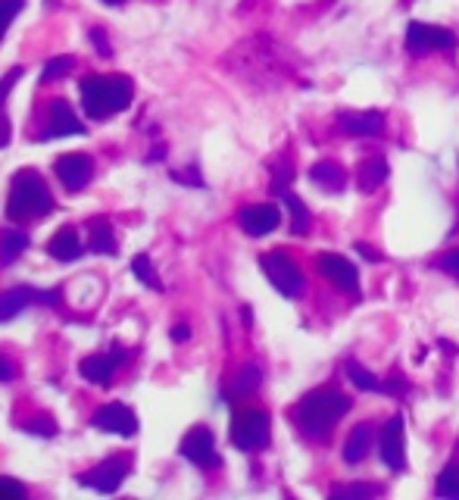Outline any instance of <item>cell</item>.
<instances>
[{"instance_id": "obj_1", "label": "cell", "mask_w": 459, "mask_h": 500, "mask_svg": "<svg viewBox=\"0 0 459 500\" xmlns=\"http://www.w3.org/2000/svg\"><path fill=\"white\" fill-rule=\"evenodd\" d=\"M228 69L241 75V81L259 88H276L291 75L288 56L272 38H251V41L238 44L228 56Z\"/></svg>"}, {"instance_id": "obj_2", "label": "cell", "mask_w": 459, "mask_h": 500, "mask_svg": "<svg viewBox=\"0 0 459 500\" xmlns=\"http://www.w3.org/2000/svg\"><path fill=\"white\" fill-rule=\"evenodd\" d=\"M350 413V397L341 394L337 388H312L310 394H303L297 401V407L291 410V419L301 428L306 438L319 441Z\"/></svg>"}, {"instance_id": "obj_3", "label": "cell", "mask_w": 459, "mask_h": 500, "mask_svg": "<svg viewBox=\"0 0 459 500\" xmlns=\"http://www.w3.org/2000/svg\"><path fill=\"white\" fill-rule=\"evenodd\" d=\"M81 106L91 119H110L129 110L135 97V85L129 75H88L79 85Z\"/></svg>"}, {"instance_id": "obj_4", "label": "cell", "mask_w": 459, "mask_h": 500, "mask_svg": "<svg viewBox=\"0 0 459 500\" xmlns=\"http://www.w3.org/2000/svg\"><path fill=\"white\" fill-rule=\"evenodd\" d=\"M54 213V194L47 182L35 169H19L13 175L10 198H6V216L10 219H35Z\"/></svg>"}, {"instance_id": "obj_5", "label": "cell", "mask_w": 459, "mask_h": 500, "mask_svg": "<svg viewBox=\"0 0 459 500\" xmlns=\"http://www.w3.org/2000/svg\"><path fill=\"white\" fill-rule=\"evenodd\" d=\"M269 416L263 410H244L232 422V445L238 451H263L269 445Z\"/></svg>"}, {"instance_id": "obj_6", "label": "cell", "mask_w": 459, "mask_h": 500, "mask_svg": "<svg viewBox=\"0 0 459 500\" xmlns=\"http://www.w3.org/2000/svg\"><path fill=\"white\" fill-rule=\"evenodd\" d=\"M266 278L282 291L285 297H297L303 291V272L297 269V263L291 259L288 250H269L259 257Z\"/></svg>"}, {"instance_id": "obj_7", "label": "cell", "mask_w": 459, "mask_h": 500, "mask_svg": "<svg viewBox=\"0 0 459 500\" xmlns=\"http://www.w3.org/2000/svg\"><path fill=\"white\" fill-rule=\"evenodd\" d=\"M129 472H132V457H125L123 453V457H110V460H104V463L94 466V470L81 472L79 482L94 491H100V495H113V491H119V485L129 479Z\"/></svg>"}, {"instance_id": "obj_8", "label": "cell", "mask_w": 459, "mask_h": 500, "mask_svg": "<svg viewBox=\"0 0 459 500\" xmlns=\"http://www.w3.org/2000/svg\"><path fill=\"white\" fill-rule=\"evenodd\" d=\"M456 47V35L441 25H429V22H410L406 29V50L412 56H425L431 50H450Z\"/></svg>"}, {"instance_id": "obj_9", "label": "cell", "mask_w": 459, "mask_h": 500, "mask_svg": "<svg viewBox=\"0 0 459 500\" xmlns=\"http://www.w3.org/2000/svg\"><path fill=\"white\" fill-rule=\"evenodd\" d=\"M178 451H182V457L188 460V463H194L197 470H216V466L222 463L219 453H216V438L207 426L191 428L182 438V447H178Z\"/></svg>"}, {"instance_id": "obj_10", "label": "cell", "mask_w": 459, "mask_h": 500, "mask_svg": "<svg viewBox=\"0 0 459 500\" xmlns=\"http://www.w3.org/2000/svg\"><path fill=\"white\" fill-rule=\"evenodd\" d=\"M31 303H47V307H56L60 303V291H35L29 284H19V288H10L0 294V322L16 319L22 309H29Z\"/></svg>"}, {"instance_id": "obj_11", "label": "cell", "mask_w": 459, "mask_h": 500, "mask_svg": "<svg viewBox=\"0 0 459 500\" xmlns=\"http://www.w3.org/2000/svg\"><path fill=\"white\" fill-rule=\"evenodd\" d=\"M378 457L387 470L400 472L406 466V447H404V416L394 413L378 432Z\"/></svg>"}, {"instance_id": "obj_12", "label": "cell", "mask_w": 459, "mask_h": 500, "mask_svg": "<svg viewBox=\"0 0 459 500\" xmlns=\"http://www.w3.org/2000/svg\"><path fill=\"white\" fill-rule=\"evenodd\" d=\"M316 266L322 272V278H328L337 291L360 294V272H356V266L347 257H341V253H319Z\"/></svg>"}, {"instance_id": "obj_13", "label": "cell", "mask_w": 459, "mask_h": 500, "mask_svg": "<svg viewBox=\"0 0 459 500\" xmlns=\"http://www.w3.org/2000/svg\"><path fill=\"white\" fill-rule=\"evenodd\" d=\"M85 125L75 116V110L69 106L66 97H54L47 106V129L41 131V141H54V138H69V135H85Z\"/></svg>"}, {"instance_id": "obj_14", "label": "cell", "mask_w": 459, "mask_h": 500, "mask_svg": "<svg viewBox=\"0 0 459 500\" xmlns=\"http://www.w3.org/2000/svg\"><path fill=\"white\" fill-rule=\"evenodd\" d=\"M94 428H100V432H110V435H123V438H132V435L138 432V416L132 407H125V403H104V407L94 413L91 419Z\"/></svg>"}, {"instance_id": "obj_15", "label": "cell", "mask_w": 459, "mask_h": 500, "mask_svg": "<svg viewBox=\"0 0 459 500\" xmlns=\"http://www.w3.org/2000/svg\"><path fill=\"white\" fill-rule=\"evenodd\" d=\"M125 360H129V353H125L119 344H113L110 357H106V353H94V357H85L79 363V372H81V378H85V382L106 388V385L113 382V372H116V366L125 363Z\"/></svg>"}, {"instance_id": "obj_16", "label": "cell", "mask_w": 459, "mask_h": 500, "mask_svg": "<svg viewBox=\"0 0 459 500\" xmlns=\"http://www.w3.org/2000/svg\"><path fill=\"white\" fill-rule=\"evenodd\" d=\"M278 223H282V213H278L276 204H247L238 213V225L251 238L269 235V232L278 229Z\"/></svg>"}, {"instance_id": "obj_17", "label": "cell", "mask_w": 459, "mask_h": 500, "mask_svg": "<svg viewBox=\"0 0 459 500\" xmlns=\"http://www.w3.org/2000/svg\"><path fill=\"white\" fill-rule=\"evenodd\" d=\"M337 129L350 138H378V135H385V113H378V110H362V113L344 110V113H337Z\"/></svg>"}, {"instance_id": "obj_18", "label": "cell", "mask_w": 459, "mask_h": 500, "mask_svg": "<svg viewBox=\"0 0 459 500\" xmlns=\"http://www.w3.org/2000/svg\"><path fill=\"white\" fill-rule=\"evenodd\" d=\"M54 173H56V179L63 182L66 191H81V188L91 182L94 163H91V157L88 154H66L54 163Z\"/></svg>"}, {"instance_id": "obj_19", "label": "cell", "mask_w": 459, "mask_h": 500, "mask_svg": "<svg viewBox=\"0 0 459 500\" xmlns=\"http://www.w3.org/2000/svg\"><path fill=\"white\" fill-rule=\"evenodd\" d=\"M387 175H391V169H387L385 157L369 154L366 160L356 166V188H360L362 194H372V191H378V188L385 185Z\"/></svg>"}, {"instance_id": "obj_20", "label": "cell", "mask_w": 459, "mask_h": 500, "mask_svg": "<svg viewBox=\"0 0 459 500\" xmlns=\"http://www.w3.org/2000/svg\"><path fill=\"white\" fill-rule=\"evenodd\" d=\"M372 441H375V426H369V422L356 426L353 432L347 435V441H344V463H350V466L362 463L366 453L372 451Z\"/></svg>"}, {"instance_id": "obj_21", "label": "cell", "mask_w": 459, "mask_h": 500, "mask_svg": "<svg viewBox=\"0 0 459 500\" xmlns=\"http://www.w3.org/2000/svg\"><path fill=\"white\" fill-rule=\"evenodd\" d=\"M310 179H312V185H319L322 191L337 194L347 188V173H344V166L335 160H319L316 166L310 169Z\"/></svg>"}, {"instance_id": "obj_22", "label": "cell", "mask_w": 459, "mask_h": 500, "mask_svg": "<svg viewBox=\"0 0 459 500\" xmlns=\"http://www.w3.org/2000/svg\"><path fill=\"white\" fill-rule=\"evenodd\" d=\"M47 253L60 263H72V259L81 257V238L75 229H60L47 244Z\"/></svg>"}, {"instance_id": "obj_23", "label": "cell", "mask_w": 459, "mask_h": 500, "mask_svg": "<svg viewBox=\"0 0 459 500\" xmlns=\"http://www.w3.org/2000/svg\"><path fill=\"white\" fill-rule=\"evenodd\" d=\"M29 232L25 229H0V266H13L29 248Z\"/></svg>"}, {"instance_id": "obj_24", "label": "cell", "mask_w": 459, "mask_h": 500, "mask_svg": "<svg viewBox=\"0 0 459 500\" xmlns=\"http://www.w3.org/2000/svg\"><path fill=\"white\" fill-rule=\"evenodd\" d=\"M88 232H91V242H88L91 253H104V257H113V253H116V235H113L110 219L94 216L91 223H88Z\"/></svg>"}, {"instance_id": "obj_25", "label": "cell", "mask_w": 459, "mask_h": 500, "mask_svg": "<svg viewBox=\"0 0 459 500\" xmlns=\"http://www.w3.org/2000/svg\"><path fill=\"white\" fill-rule=\"evenodd\" d=\"M259 385H263V372H259V366L247 363V366H241L238 376H234L228 397H247V394H253V391H257Z\"/></svg>"}, {"instance_id": "obj_26", "label": "cell", "mask_w": 459, "mask_h": 500, "mask_svg": "<svg viewBox=\"0 0 459 500\" xmlns=\"http://www.w3.org/2000/svg\"><path fill=\"white\" fill-rule=\"evenodd\" d=\"M344 372H347L350 385H356L360 391H381V382H385V378L372 376V372L356 363V360H347V363H344Z\"/></svg>"}, {"instance_id": "obj_27", "label": "cell", "mask_w": 459, "mask_h": 500, "mask_svg": "<svg viewBox=\"0 0 459 500\" xmlns=\"http://www.w3.org/2000/svg\"><path fill=\"white\" fill-rule=\"evenodd\" d=\"M282 200H285V207L291 210V232H294V235H306V232H310V213H306L303 200L291 191H285Z\"/></svg>"}, {"instance_id": "obj_28", "label": "cell", "mask_w": 459, "mask_h": 500, "mask_svg": "<svg viewBox=\"0 0 459 500\" xmlns=\"http://www.w3.org/2000/svg\"><path fill=\"white\" fill-rule=\"evenodd\" d=\"M132 272H135V278L141 284H148V288H153V291H163V282H159V275H157V269H153L148 253H138V257L132 259Z\"/></svg>"}, {"instance_id": "obj_29", "label": "cell", "mask_w": 459, "mask_h": 500, "mask_svg": "<svg viewBox=\"0 0 459 500\" xmlns=\"http://www.w3.org/2000/svg\"><path fill=\"white\" fill-rule=\"evenodd\" d=\"M291 182H294V163L285 157V160H278L272 166V194H285L291 188Z\"/></svg>"}, {"instance_id": "obj_30", "label": "cell", "mask_w": 459, "mask_h": 500, "mask_svg": "<svg viewBox=\"0 0 459 500\" xmlns=\"http://www.w3.org/2000/svg\"><path fill=\"white\" fill-rule=\"evenodd\" d=\"M75 69V56H54V60L44 63L41 69V81H56L63 75H69Z\"/></svg>"}, {"instance_id": "obj_31", "label": "cell", "mask_w": 459, "mask_h": 500, "mask_svg": "<svg viewBox=\"0 0 459 500\" xmlns=\"http://www.w3.org/2000/svg\"><path fill=\"white\" fill-rule=\"evenodd\" d=\"M438 495L441 497H459V463H450L438 476Z\"/></svg>"}, {"instance_id": "obj_32", "label": "cell", "mask_w": 459, "mask_h": 500, "mask_svg": "<svg viewBox=\"0 0 459 500\" xmlns=\"http://www.w3.org/2000/svg\"><path fill=\"white\" fill-rule=\"evenodd\" d=\"M381 495L378 485H331V497H375Z\"/></svg>"}, {"instance_id": "obj_33", "label": "cell", "mask_w": 459, "mask_h": 500, "mask_svg": "<svg viewBox=\"0 0 459 500\" xmlns=\"http://www.w3.org/2000/svg\"><path fill=\"white\" fill-rule=\"evenodd\" d=\"M22 6H25V0H0V41H4L13 19L22 13Z\"/></svg>"}, {"instance_id": "obj_34", "label": "cell", "mask_w": 459, "mask_h": 500, "mask_svg": "<svg viewBox=\"0 0 459 500\" xmlns=\"http://www.w3.org/2000/svg\"><path fill=\"white\" fill-rule=\"evenodd\" d=\"M22 428H25V432H31V435H44V438H54V435H56V422L50 419V416H35V419H25Z\"/></svg>"}, {"instance_id": "obj_35", "label": "cell", "mask_w": 459, "mask_h": 500, "mask_svg": "<svg viewBox=\"0 0 459 500\" xmlns=\"http://www.w3.org/2000/svg\"><path fill=\"white\" fill-rule=\"evenodd\" d=\"M16 497H25V488L16 482V479L0 476V500H16Z\"/></svg>"}, {"instance_id": "obj_36", "label": "cell", "mask_w": 459, "mask_h": 500, "mask_svg": "<svg viewBox=\"0 0 459 500\" xmlns=\"http://www.w3.org/2000/svg\"><path fill=\"white\" fill-rule=\"evenodd\" d=\"M406 391V378L404 376H397V372H394L391 378H385V382H381V394H404Z\"/></svg>"}, {"instance_id": "obj_37", "label": "cell", "mask_w": 459, "mask_h": 500, "mask_svg": "<svg viewBox=\"0 0 459 500\" xmlns=\"http://www.w3.org/2000/svg\"><path fill=\"white\" fill-rule=\"evenodd\" d=\"M19 79H22V66H13L10 72L0 79V100H6V94L13 91V85H16Z\"/></svg>"}, {"instance_id": "obj_38", "label": "cell", "mask_w": 459, "mask_h": 500, "mask_svg": "<svg viewBox=\"0 0 459 500\" xmlns=\"http://www.w3.org/2000/svg\"><path fill=\"white\" fill-rule=\"evenodd\" d=\"M438 266H441L447 275H456L459 278V248L456 250H447L441 259H438Z\"/></svg>"}, {"instance_id": "obj_39", "label": "cell", "mask_w": 459, "mask_h": 500, "mask_svg": "<svg viewBox=\"0 0 459 500\" xmlns=\"http://www.w3.org/2000/svg\"><path fill=\"white\" fill-rule=\"evenodd\" d=\"M91 44L98 47L100 56H110V44H106V35L104 29H91Z\"/></svg>"}, {"instance_id": "obj_40", "label": "cell", "mask_w": 459, "mask_h": 500, "mask_svg": "<svg viewBox=\"0 0 459 500\" xmlns=\"http://www.w3.org/2000/svg\"><path fill=\"white\" fill-rule=\"evenodd\" d=\"M6 144H10V116H6L4 100H0V148H6Z\"/></svg>"}, {"instance_id": "obj_41", "label": "cell", "mask_w": 459, "mask_h": 500, "mask_svg": "<svg viewBox=\"0 0 459 500\" xmlns=\"http://www.w3.org/2000/svg\"><path fill=\"white\" fill-rule=\"evenodd\" d=\"M175 179H178V182H184V185H197V188L203 185L200 175H197V169H194V173H175Z\"/></svg>"}, {"instance_id": "obj_42", "label": "cell", "mask_w": 459, "mask_h": 500, "mask_svg": "<svg viewBox=\"0 0 459 500\" xmlns=\"http://www.w3.org/2000/svg\"><path fill=\"white\" fill-rule=\"evenodd\" d=\"M353 250H360L362 253V257H366V259H372V263H378V259H381V253L378 250H372V248H369V244H353Z\"/></svg>"}, {"instance_id": "obj_43", "label": "cell", "mask_w": 459, "mask_h": 500, "mask_svg": "<svg viewBox=\"0 0 459 500\" xmlns=\"http://www.w3.org/2000/svg\"><path fill=\"white\" fill-rule=\"evenodd\" d=\"M13 378V366H10V360L0 353V382H10Z\"/></svg>"}, {"instance_id": "obj_44", "label": "cell", "mask_w": 459, "mask_h": 500, "mask_svg": "<svg viewBox=\"0 0 459 500\" xmlns=\"http://www.w3.org/2000/svg\"><path fill=\"white\" fill-rule=\"evenodd\" d=\"M188 338H191L188 326H184V322H178V326L172 328V341H188Z\"/></svg>"}, {"instance_id": "obj_45", "label": "cell", "mask_w": 459, "mask_h": 500, "mask_svg": "<svg viewBox=\"0 0 459 500\" xmlns=\"http://www.w3.org/2000/svg\"><path fill=\"white\" fill-rule=\"evenodd\" d=\"M104 4H110V6H119V4H125V0H104Z\"/></svg>"}]
</instances>
